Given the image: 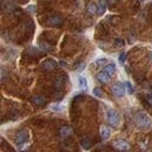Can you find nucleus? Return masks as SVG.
I'll return each mask as SVG.
<instances>
[{
	"label": "nucleus",
	"instance_id": "9b49d317",
	"mask_svg": "<svg viewBox=\"0 0 152 152\" xmlns=\"http://www.w3.org/2000/svg\"><path fill=\"white\" fill-rule=\"evenodd\" d=\"M103 72L107 73L108 75L113 76L115 73H116V66L113 64V63H109V64H107V66L103 68Z\"/></svg>",
	"mask_w": 152,
	"mask_h": 152
},
{
	"label": "nucleus",
	"instance_id": "b1692460",
	"mask_svg": "<svg viewBox=\"0 0 152 152\" xmlns=\"http://www.w3.org/2000/svg\"><path fill=\"white\" fill-rule=\"evenodd\" d=\"M60 64H61V66H63V67H66V63H64V62H62V61L60 62Z\"/></svg>",
	"mask_w": 152,
	"mask_h": 152
},
{
	"label": "nucleus",
	"instance_id": "f257e3e1",
	"mask_svg": "<svg viewBox=\"0 0 152 152\" xmlns=\"http://www.w3.org/2000/svg\"><path fill=\"white\" fill-rule=\"evenodd\" d=\"M136 124L142 129H146V128L151 126L152 119L146 113H138L136 116Z\"/></svg>",
	"mask_w": 152,
	"mask_h": 152
},
{
	"label": "nucleus",
	"instance_id": "1a4fd4ad",
	"mask_svg": "<svg viewBox=\"0 0 152 152\" xmlns=\"http://www.w3.org/2000/svg\"><path fill=\"white\" fill-rule=\"evenodd\" d=\"M107 10V0H98L97 2V13L103 14Z\"/></svg>",
	"mask_w": 152,
	"mask_h": 152
},
{
	"label": "nucleus",
	"instance_id": "7ed1b4c3",
	"mask_svg": "<svg viewBox=\"0 0 152 152\" xmlns=\"http://www.w3.org/2000/svg\"><path fill=\"white\" fill-rule=\"evenodd\" d=\"M113 146H114L116 150H118V151H129V149H130L129 143H126V142L123 140V139H117V140H115L114 143H113Z\"/></svg>",
	"mask_w": 152,
	"mask_h": 152
},
{
	"label": "nucleus",
	"instance_id": "f8f14e48",
	"mask_svg": "<svg viewBox=\"0 0 152 152\" xmlns=\"http://www.w3.org/2000/svg\"><path fill=\"white\" fill-rule=\"evenodd\" d=\"M78 87L82 90H87L88 89V83L84 76H78Z\"/></svg>",
	"mask_w": 152,
	"mask_h": 152
},
{
	"label": "nucleus",
	"instance_id": "0eeeda50",
	"mask_svg": "<svg viewBox=\"0 0 152 152\" xmlns=\"http://www.w3.org/2000/svg\"><path fill=\"white\" fill-rule=\"evenodd\" d=\"M27 140V131L22 130V131H19L15 136V143L18 145H22L25 144V142Z\"/></svg>",
	"mask_w": 152,
	"mask_h": 152
},
{
	"label": "nucleus",
	"instance_id": "5701e85b",
	"mask_svg": "<svg viewBox=\"0 0 152 152\" xmlns=\"http://www.w3.org/2000/svg\"><path fill=\"white\" fill-rule=\"evenodd\" d=\"M146 99H148V102H149V103H151V104H152V94H149Z\"/></svg>",
	"mask_w": 152,
	"mask_h": 152
},
{
	"label": "nucleus",
	"instance_id": "20e7f679",
	"mask_svg": "<svg viewBox=\"0 0 152 152\" xmlns=\"http://www.w3.org/2000/svg\"><path fill=\"white\" fill-rule=\"evenodd\" d=\"M113 93L116 97H123L125 95V88H124V84L123 83H115L113 86Z\"/></svg>",
	"mask_w": 152,
	"mask_h": 152
},
{
	"label": "nucleus",
	"instance_id": "412c9836",
	"mask_svg": "<svg viewBox=\"0 0 152 152\" xmlns=\"http://www.w3.org/2000/svg\"><path fill=\"white\" fill-rule=\"evenodd\" d=\"M125 88L128 89V91H129V94H132V93H133L132 87H131V84H130V82H125Z\"/></svg>",
	"mask_w": 152,
	"mask_h": 152
},
{
	"label": "nucleus",
	"instance_id": "423d86ee",
	"mask_svg": "<svg viewBox=\"0 0 152 152\" xmlns=\"http://www.w3.org/2000/svg\"><path fill=\"white\" fill-rule=\"evenodd\" d=\"M62 18L60 17V15H53V17H49L47 21H46V23L48 25V26H60L61 23H62Z\"/></svg>",
	"mask_w": 152,
	"mask_h": 152
},
{
	"label": "nucleus",
	"instance_id": "f3484780",
	"mask_svg": "<svg viewBox=\"0 0 152 152\" xmlns=\"http://www.w3.org/2000/svg\"><path fill=\"white\" fill-rule=\"evenodd\" d=\"M84 68H86V63H84V62H81V63H78L75 67V70L78 72V73H81V72L84 70Z\"/></svg>",
	"mask_w": 152,
	"mask_h": 152
},
{
	"label": "nucleus",
	"instance_id": "393cba45",
	"mask_svg": "<svg viewBox=\"0 0 152 152\" xmlns=\"http://www.w3.org/2000/svg\"><path fill=\"white\" fill-rule=\"evenodd\" d=\"M150 61H151V62H152V53H151V54H150Z\"/></svg>",
	"mask_w": 152,
	"mask_h": 152
},
{
	"label": "nucleus",
	"instance_id": "f03ea898",
	"mask_svg": "<svg viewBox=\"0 0 152 152\" xmlns=\"http://www.w3.org/2000/svg\"><path fill=\"white\" fill-rule=\"evenodd\" d=\"M107 117H108V123H109L110 126L117 128L119 125V123H121V116H119V114L117 111H115L113 109L108 110Z\"/></svg>",
	"mask_w": 152,
	"mask_h": 152
},
{
	"label": "nucleus",
	"instance_id": "dca6fc26",
	"mask_svg": "<svg viewBox=\"0 0 152 152\" xmlns=\"http://www.w3.org/2000/svg\"><path fill=\"white\" fill-rule=\"evenodd\" d=\"M81 145L83 146V149H86V150H87V149H89V148H90V145H91V142H90L89 139H87V138H86V139H83V140H82Z\"/></svg>",
	"mask_w": 152,
	"mask_h": 152
},
{
	"label": "nucleus",
	"instance_id": "4468645a",
	"mask_svg": "<svg viewBox=\"0 0 152 152\" xmlns=\"http://www.w3.org/2000/svg\"><path fill=\"white\" fill-rule=\"evenodd\" d=\"M101 136L103 139H108L110 137V130L108 126H102L101 128Z\"/></svg>",
	"mask_w": 152,
	"mask_h": 152
},
{
	"label": "nucleus",
	"instance_id": "6ab92c4d",
	"mask_svg": "<svg viewBox=\"0 0 152 152\" xmlns=\"http://www.w3.org/2000/svg\"><path fill=\"white\" fill-rule=\"evenodd\" d=\"M94 95L97 97H103V90L99 89V88H95L94 89Z\"/></svg>",
	"mask_w": 152,
	"mask_h": 152
},
{
	"label": "nucleus",
	"instance_id": "9d476101",
	"mask_svg": "<svg viewBox=\"0 0 152 152\" xmlns=\"http://www.w3.org/2000/svg\"><path fill=\"white\" fill-rule=\"evenodd\" d=\"M86 10H87V13L90 14V15H95L96 13H97V6L95 5V2H89L87 5Z\"/></svg>",
	"mask_w": 152,
	"mask_h": 152
},
{
	"label": "nucleus",
	"instance_id": "2eb2a0df",
	"mask_svg": "<svg viewBox=\"0 0 152 152\" xmlns=\"http://www.w3.org/2000/svg\"><path fill=\"white\" fill-rule=\"evenodd\" d=\"M33 101H34V103H35L37 105H42V104H45V102H46V99H45L43 96H35V97L33 98Z\"/></svg>",
	"mask_w": 152,
	"mask_h": 152
},
{
	"label": "nucleus",
	"instance_id": "ddd939ff",
	"mask_svg": "<svg viewBox=\"0 0 152 152\" xmlns=\"http://www.w3.org/2000/svg\"><path fill=\"white\" fill-rule=\"evenodd\" d=\"M72 132H73V130H72V128H69V126H62V128L60 129V133H61L62 137H68Z\"/></svg>",
	"mask_w": 152,
	"mask_h": 152
},
{
	"label": "nucleus",
	"instance_id": "39448f33",
	"mask_svg": "<svg viewBox=\"0 0 152 152\" xmlns=\"http://www.w3.org/2000/svg\"><path fill=\"white\" fill-rule=\"evenodd\" d=\"M42 67H43V69H46V70H53V69H55L57 67V62L55 60H53V58H47V60L42 63Z\"/></svg>",
	"mask_w": 152,
	"mask_h": 152
},
{
	"label": "nucleus",
	"instance_id": "a878e982",
	"mask_svg": "<svg viewBox=\"0 0 152 152\" xmlns=\"http://www.w3.org/2000/svg\"><path fill=\"white\" fill-rule=\"evenodd\" d=\"M140 1H145V0H140Z\"/></svg>",
	"mask_w": 152,
	"mask_h": 152
},
{
	"label": "nucleus",
	"instance_id": "4be33fe9",
	"mask_svg": "<svg viewBox=\"0 0 152 152\" xmlns=\"http://www.w3.org/2000/svg\"><path fill=\"white\" fill-rule=\"evenodd\" d=\"M124 60H125V53H122L121 55H119V63H124Z\"/></svg>",
	"mask_w": 152,
	"mask_h": 152
},
{
	"label": "nucleus",
	"instance_id": "6e6552de",
	"mask_svg": "<svg viewBox=\"0 0 152 152\" xmlns=\"http://www.w3.org/2000/svg\"><path fill=\"white\" fill-rule=\"evenodd\" d=\"M110 77L111 76L108 75L107 73H104V72H101V73H98V75H97V78H98V81L101 82V83H103V84H105V83H109V81H110Z\"/></svg>",
	"mask_w": 152,
	"mask_h": 152
},
{
	"label": "nucleus",
	"instance_id": "aec40b11",
	"mask_svg": "<svg viewBox=\"0 0 152 152\" xmlns=\"http://www.w3.org/2000/svg\"><path fill=\"white\" fill-rule=\"evenodd\" d=\"M95 63L97 66H103L104 63H107V60H105V58H98Z\"/></svg>",
	"mask_w": 152,
	"mask_h": 152
},
{
	"label": "nucleus",
	"instance_id": "a211bd4d",
	"mask_svg": "<svg viewBox=\"0 0 152 152\" xmlns=\"http://www.w3.org/2000/svg\"><path fill=\"white\" fill-rule=\"evenodd\" d=\"M63 108L64 107L62 104H54V105H52V110H54V111H62Z\"/></svg>",
	"mask_w": 152,
	"mask_h": 152
}]
</instances>
